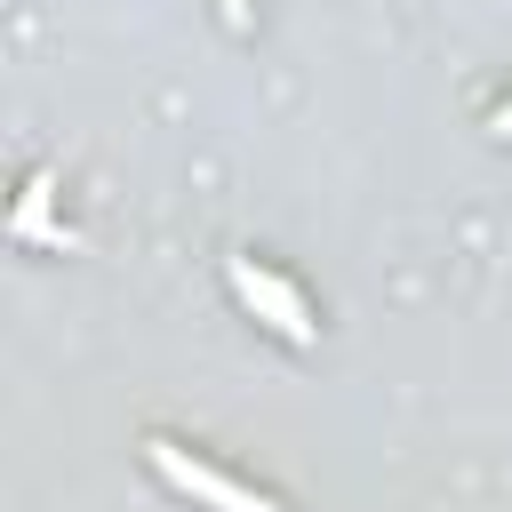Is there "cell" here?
Returning a JSON list of instances; mask_svg holds the SVG:
<instances>
[{"label": "cell", "instance_id": "6da1fadb", "mask_svg": "<svg viewBox=\"0 0 512 512\" xmlns=\"http://www.w3.org/2000/svg\"><path fill=\"white\" fill-rule=\"evenodd\" d=\"M168 472H176V480H184V488H200V496H208V504H224V512H272V504H256V496H240V488H232V480H216V472H200V464H192V472H184V464H176V456H168Z\"/></svg>", "mask_w": 512, "mask_h": 512}, {"label": "cell", "instance_id": "7a4b0ae2", "mask_svg": "<svg viewBox=\"0 0 512 512\" xmlns=\"http://www.w3.org/2000/svg\"><path fill=\"white\" fill-rule=\"evenodd\" d=\"M496 128H512V112H504V120H496Z\"/></svg>", "mask_w": 512, "mask_h": 512}]
</instances>
